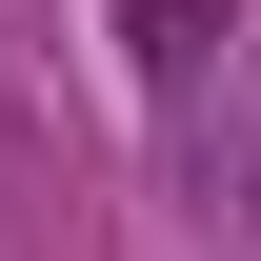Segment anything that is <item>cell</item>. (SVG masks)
I'll use <instances>...</instances> for the list:
<instances>
[{
    "label": "cell",
    "instance_id": "obj_1",
    "mask_svg": "<svg viewBox=\"0 0 261 261\" xmlns=\"http://www.w3.org/2000/svg\"><path fill=\"white\" fill-rule=\"evenodd\" d=\"M100 40H121V81L161 100V121H201L221 61H241V0H100Z\"/></svg>",
    "mask_w": 261,
    "mask_h": 261
}]
</instances>
